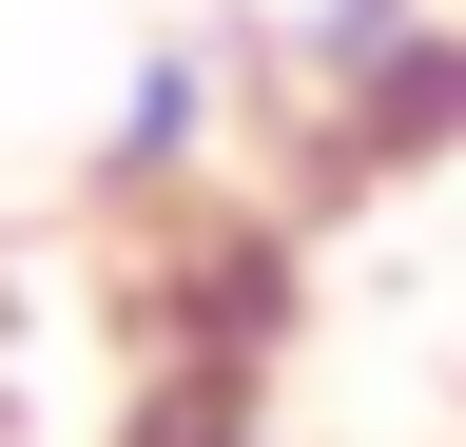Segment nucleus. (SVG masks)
Instances as JSON below:
<instances>
[{"label": "nucleus", "instance_id": "20e7f679", "mask_svg": "<svg viewBox=\"0 0 466 447\" xmlns=\"http://www.w3.org/2000/svg\"><path fill=\"white\" fill-rule=\"evenodd\" d=\"M137 447H272V428H253V409L195 370V389H156V428H137Z\"/></svg>", "mask_w": 466, "mask_h": 447}, {"label": "nucleus", "instance_id": "f03ea898", "mask_svg": "<svg viewBox=\"0 0 466 447\" xmlns=\"http://www.w3.org/2000/svg\"><path fill=\"white\" fill-rule=\"evenodd\" d=\"M214 137V59H137V97H116V195H175Z\"/></svg>", "mask_w": 466, "mask_h": 447}, {"label": "nucleus", "instance_id": "7ed1b4c3", "mask_svg": "<svg viewBox=\"0 0 466 447\" xmlns=\"http://www.w3.org/2000/svg\"><path fill=\"white\" fill-rule=\"evenodd\" d=\"M408 39H428V0H311V78L350 97L370 59H408Z\"/></svg>", "mask_w": 466, "mask_h": 447}, {"label": "nucleus", "instance_id": "f257e3e1", "mask_svg": "<svg viewBox=\"0 0 466 447\" xmlns=\"http://www.w3.org/2000/svg\"><path fill=\"white\" fill-rule=\"evenodd\" d=\"M428 137H466V39H447V20L408 39V59L350 78V156H428Z\"/></svg>", "mask_w": 466, "mask_h": 447}]
</instances>
